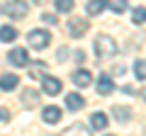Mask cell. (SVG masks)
Instances as JSON below:
<instances>
[{
    "label": "cell",
    "instance_id": "277c9868",
    "mask_svg": "<svg viewBox=\"0 0 146 136\" xmlns=\"http://www.w3.org/2000/svg\"><path fill=\"white\" fill-rule=\"evenodd\" d=\"M85 32H88V20H85V17H71V20H68V34H71V37L80 39Z\"/></svg>",
    "mask_w": 146,
    "mask_h": 136
},
{
    "label": "cell",
    "instance_id": "8fae6325",
    "mask_svg": "<svg viewBox=\"0 0 146 136\" xmlns=\"http://www.w3.org/2000/svg\"><path fill=\"white\" fill-rule=\"evenodd\" d=\"M83 105H85V100L80 97L78 92H68L66 95V107H68V110H80Z\"/></svg>",
    "mask_w": 146,
    "mask_h": 136
},
{
    "label": "cell",
    "instance_id": "8992f818",
    "mask_svg": "<svg viewBox=\"0 0 146 136\" xmlns=\"http://www.w3.org/2000/svg\"><path fill=\"white\" fill-rule=\"evenodd\" d=\"M7 58H10L12 66H27V63H29V56H27L25 49H12V51L7 53Z\"/></svg>",
    "mask_w": 146,
    "mask_h": 136
},
{
    "label": "cell",
    "instance_id": "ffe728a7",
    "mask_svg": "<svg viewBox=\"0 0 146 136\" xmlns=\"http://www.w3.org/2000/svg\"><path fill=\"white\" fill-rule=\"evenodd\" d=\"M44 63H34V66H32V71H29V75L32 78H42V71H44Z\"/></svg>",
    "mask_w": 146,
    "mask_h": 136
},
{
    "label": "cell",
    "instance_id": "e0dca14e",
    "mask_svg": "<svg viewBox=\"0 0 146 136\" xmlns=\"http://www.w3.org/2000/svg\"><path fill=\"white\" fill-rule=\"evenodd\" d=\"M131 20H134L136 24H144L146 22V7H136V10L131 12Z\"/></svg>",
    "mask_w": 146,
    "mask_h": 136
},
{
    "label": "cell",
    "instance_id": "2e32d148",
    "mask_svg": "<svg viewBox=\"0 0 146 136\" xmlns=\"http://www.w3.org/2000/svg\"><path fill=\"white\" fill-rule=\"evenodd\" d=\"M134 73H136L139 80H146V61L144 58H139V61L134 63Z\"/></svg>",
    "mask_w": 146,
    "mask_h": 136
},
{
    "label": "cell",
    "instance_id": "603a6c76",
    "mask_svg": "<svg viewBox=\"0 0 146 136\" xmlns=\"http://www.w3.org/2000/svg\"><path fill=\"white\" fill-rule=\"evenodd\" d=\"M112 7H115L117 12H122V10H124V3H122V0H117V3H112Z\"/></svg>",
    "mask_w": 146,
    "mask_h": 136
},
{
    "label": "cell",
    "instance_id": "6da1fadb",
    "mask_svg": "<svg viewBox=\"0 0 146 136\" xmlns=\"http://www.w3.org/2000/svg\"><path fill=\"white\" fill-rule=\"evenodd\" d=\"M115 51H117V44L112 42V37H105V34L95 37V53H98V58L115 56Z\"/></svg>",
    "mask_w": 146,
    "mask_h": 136
},
{
    "label": "cell",
    "instance_id": "7a4b0ae2",
    "mask_svg": "<svg viewBox=\"0 0 146 136\" xmlns=\"http://www.w3.org/2000/svg\"><path fill=\"white\" fill-rule=\"evenodd\" d=\"M27 42H29V46L32 49H46L49 46V42H51V37H49V32H44V29H32L29 34H27Z\"/></svg>",
    "mask_w": 146,
    "mask_h": 136
},
{
    "label": "cell",
    "instance_id": "cb8c5ba5",
    "mask_svg": "<svg viewBox=\"0 0 146 136\" xmlns=\"http://www.w3.org/2000/svg\"><path fill=\"white\" fill-rule=\"evenodd\" d=\"M76 61L83 63V61H85V53H83V51H76Z\"/></svg>",
    "mask_w": 146,
    "mask_h": 136
},
{
    "label": "cell",
    "instance_id": "5b68a950",
    "mask_svg": "<svg viewBox=\"0 0 146 136\" xmlns=\"http://www.w3.org/2000/svg\"><path fill=\"white\" fill-rule=\"evenodd\" d=\"M71 78H73V83L78 85V88H88V85L93 83V73H90V71H85V68H78Z\"/></svg>",
    "mask_w": 146,
    "mask_h": 136
},
{
    "label": "cell",
    "instance_id": "30bf717a",
    "mask_svg": "<svg viewBox=\"0 0 146 136\" xmlns=\"http://www.w3.org/2000/svg\"><path fill=\"white\" fill-rule=\"evenodd\" d=\"M44 92L58 95V92H61V80H56V78H51V75H46V78H44Z\"/></svg>",
    "mask_w": 146,
    "mask_h": 136
},
{
    "label": "cell",
    "instance_id": "5bb4252c",
    "mask_svg": "<svg viewBox=\"0 0 146 136\" xmlns=\"http://www.w3.org/2000/svg\"><path fill=\"white\" fill-rule=\"evenodd\" d=\"M90 126H93L95 131L105 129V126H107V114H102V112H98V114H93V117H90Z\"/></svg>",
    "mask_w": 146,
    "mask_h": 136
},
{
    "label": "cell",
    "instance_id": "4fadbf2b",
    "mask_svg": "<svg viewBox=\"0 0 146 136\" xmlns=\"http://www.w3.org/2000/svg\"><path fill=\"white\" fill-rule=\"evenodd\" d=\"M44 121L46 124H58L61 121V110L58 107H46L44 110Z\"/></svg>",
    "mask_w": 146,
    "mask_h": 136
},
{
    "label": "cell",
    "instance_id": "7c38bea8",
    "mask_svg": "<svg viewBox=\"0 0 146 136\" xmlns=\"http://www.w3.org/2000/svg\"><path fill=\"white\" fill-rule=\"evenodd\" d=\"M107 5H110L107 0H90L85 10H88V15H90V17H95V15H100V12H102Z\"/></svg>",
    "mask_w": 146,
    "mask_h": 136
},
{
    "label": "cell",
    "instance_id": "d6986e66",
    "mask_svg": "<svg viewBox=\"0 0 146 136\" xmlns=\"http://www.w3.org/2000/svg\"><path fill=\"white\" fill-rule=\"evenodd\" d=\"M112 112H115V117H117L119 121H127V119H129V110H124V107H115Z\"/></svg>",
    "mask_w": 146,
    "mask_h": 136
},
{
    "label": "cell",
    "instance_id": "9c48e42d",
    "mask_svg": "<svg viewBox=\"0 0 146 136\" xmlns=\"http://www.w3.org/2000/svg\"><path fill=\"white\" fill-rule=\"evenodd\" d=\"M17 83H20V78H17L15 73H5V75H0V88L3 90H15Z\"/></svg>",
    "mask_w": 146,
    "mask_h": 136
},
{
    "label": "cell",
    "instance_id": "52a82bcc",
    "mask_svg": "<svg viewBox=\"0 0 146 136\" xmlns=\"http://www.w3.org/2000/svg\"><path fill=\"white\" fill-rule=\"evenodd\" d=\"M112 90H115L112 78H110V75H100V80H98V95H110Z\"/></svg>",
    "mask_w": 146,
    "mask_h": 136
},
{
    "label": "cell",
    "instance_id": "3957f363",
    "mask_svg": "<svg viewBox=\"0 0 146 136\" xmlns=\"http://www.w3.org/2000/svg\"><path fill=\"white\" fill-rule=\"evenodd\" d=\"M5 12L10 17H15V20H25L27 12H29V5H27V0H7Z\"/></svg>",
    "mask_w": 146,
    "mask_h": 136
},
{
    "label": "cell",
    "instance_id": "ba28073f",
    "mask_svg": "<svg viewBox=\"0 0 146 136\" xmlns=\"http://www.w3.org/2000/svg\"><path fill=\"white\" fill-rule=\"evenodd\" d=\"M22 105H25V107H36V105H39V92L27 88L25 92H22Z\"/></svg>",
    "mask_w": 146,
    "mask_h": 136
},
{
    "label": "cell",
    "instance_id": "7402d4cb",
    "mask_svg": "<svg viewBox=\"0 0 146 136\" xmlns=\"http://www.w3.org/2000/svg\"><path fill=\"white\" fill-rule=\"evenodd\" d=\"M7 119H10V112L5 107H0V121H7Z\"/></svg>",
    "mask_w": 146,
    "mask_h": 136
},
{
    "label": "cell",
    "instance_id": "44dd1931",
    "mask_svg": "<svg viewBox=\"0 0 146 136\" xmlns=\"http://www.w3.org/2000/svg\"><path fill=\"white\" fill-rule=\"evenodd\" d=\"M42 20L46 22V24H56V17H54V15H49V12H44V15H42Z\"/></svg>",
    "mask_w": 146,
    "mask_h": 136
},
{
    "label": "cell",
    "instance_id": "9a60e30c",
    "mask_svg": "<svg viewBox=\"0 0 146 136\" xmlns=\"http://www.w3.org/2000/svg\"><path fill=\"white\" fill-rule=\"evenodd\" d=\"M0 39H3V42H15L17 39V29L15 27H3V29H0Z\"/></svg>",
    "mask_w": 146,
    "mask_h": 136
},
{
    "label": "cell",
    "instance_id": "ac0fdd59",
    "mask_svg": "<svg viewBox=\"0 0 146 136\" xmlns=\"http://www.w3.org/2000/svg\"><path fill=\"white\" fill-rule=\"evenodd\" d=\"M73 5H76L73 0H56V7H58L61 12H71V10H73Z\"/></svg>",
    "mask_w": 146,
    "mask_h": 136
}]
</instances>
